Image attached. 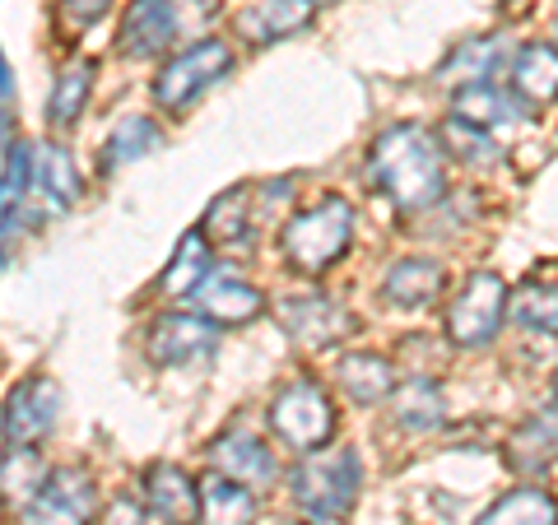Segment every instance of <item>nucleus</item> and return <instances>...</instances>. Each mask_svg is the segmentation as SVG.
I'll use <instances>...</instances> for the list:
<instances>
[{
	"mask_svg": "<svg viewBox=\"0 0 558 525\" xmlns=\"http://www.w3.org/2000/svg\"><path fill=\"white\" fill-rule=\"evenodd\" d=\"M442 139L414 126V121H400V126L381 131L373 139L368 154V178L373 186L400 209H428L442 200L447 191V159H442Z\"/></svg>",
	"mask_w": 558,
	"mask_h": 525,
	"instance_id": "nucleus-1",
	"label": "nucleus"
},
{
	"mask_svg": "<svg viewBox=\"0 0 558 525\" xmlns=\"http://www.w3.org/2000/svg\"><path fill=\"white\" fill-rule=\"evenodd\" d=\"M349 242H354V205L344 196H326L289 219V229L279 233V252L299 274H322L349 252Z\"/></svg>",
	"mask_w": 558,
	"mask_h": 525,
	"instance_id": "nucleus-2",
	"label": "nucleus"
},
{
	"mask_svg": "<svg viewBox=\"0 0 558 525\" xmlns=\"http://www.w3.org/2000/svg\"><path fill=\"white\" fill-rule=\"evenodd\" d=\"M359 456L354 447H336V451H317L293 469V502L317 521H340L349 516V506L359 498Z\"/></svg>",
	"mask_w": 558,
	"mask_h": 525,
	"instance_id": "nucleus-3",
	"label": "nucleus"
},
{
	"mask_svg": "<svg viewBox=\"0 0 558 525\" xmlns=\"http://www.w3.org/2000/svg\"><path fill=\"white\" fill-rule=\"evenodd\" d=\"M270 428L289 451H317L336 437V410H330L326 391L317 381H289L284 391L270 400Z\"/></svg>",
	"mask_w": 558,
	"mask_h": 525,
	"instance_id": "nucleus-4",
	"label": "nucleus"
},
{
	"mask_svg": "<svg viewBox=\"0 0 558 525\" xmlns=\"http://www.w3.org/2000/svg\"><path fill=\"white\" fill-rule=\"evenodd\" d=\"M94 512H98L94 475L80 465H61L47 469L43 484L33 488V498L20 512V525H89Z\"/></svg>",
	"mask_w": 558,
	"mask_h": 525,
	"instance_id": "nucleus-5",
	"label": "nucleus"
},
{
	"mask_svg": "<svg viewBox=\"0 0 558 525\" xmlns=\"http://www.w3.org/2000/svg\"><path fill=\"white\" fill-rule=\"evenodd\" d=\"M502 317H508V284L494 270H475L447 307V335L461 349H480L498 335Z\"/></svg>",
	"mask_w": 558,
	"mask_h": 525,
	"instance_id": "nucleus-6",
	"label": "nucleus"
},
{
	"mask_svg": "<svg viewBox=\"0 0 558 525\" xmlns=\"http://www.w3.org/2000/svg\"><path fill=\"white\" fill-rule=\"evenodd\" d=\"M229 65H233V51L219 38H205L196 47H186L182 57H172L159 70V80H154V102L168 108V112H182L186 102H196L215 80L229 75Z\"/></svg>",
	"mask_w": 558,
	"mask_h": 525,
	"instance_id": "nucleus-7",
	"label": "nucleus"
},
{
	"mask_svg": "<svg viewBox=\"0 0 558 525\" xmlns=\"http://www.w3.org/2000/svg\"><path fill=\"white\" fill-rule=\"evenodd\" d=\"M61 391L51 377H28L5 400V451H28L57 428Z\"/></svg>",
	"mask_w": 558,
	"mask_h": 525,
	"instance_id": "nucleus-8",
	"label": "nucleus"
},
{
	"mask_svg": "<svg viewBox=\"0 0 558 525\" xmlns=\"http://www.w3.org/2000/svg\"><path fill=\"white\" fill-rule=\"evenodd\" d=\"M279 326L289 330L303 349H330L336 340H344L354 330V317L326 293H299V297H279L275 307Z\"/></svg>",
	"mask_w": 558,
	"mask_h": 525,
	"instance_id": "nucleus-9",
	"label": "nucleus"
},
{
	"mask_svg": "<svg viewBox=\"0 0 558 525\" xmlns=\"http://www.w3.org/2000/svg\"><path fill=\"white\" fill-rule=\"evenodd\" d=\"M178 0H131L126 20H121V51L135 61L159 57L168 51V42L178 38Z\"/></svg>",
	"mask_w": 558,
	"mask_h": 525,
	"instance_id": "nucleus-10",
	"label": "nucleus"
},
{
	"mask_svg": "<svg viewBox=\"0 0 558 525\" xmlns=\"http://www.w3.org/2000/svg\"><path fill=\"white\" fill-rule=\"evenodd\" d=\"M145 498L149 512L163 525H201V484L182 465H149L145 469Z\"/></svg>",
	"mask_w": 558,
	"mask_h": 525,
	"instance_id": "nucleus-11",
	"label": "nucleus"
},
{
	"mask_svg": "<svg viewBox=\"0 0 558 525\" xmlns=\"http://www.w3.org/2000/svg\"><path fill=\"white\" fill-rule=\"evenodd\" d=\"M215 326L205 317H163L149 330V358L159 367H182V363H201L215 354Z\"/></svg>",
	"mask_w": 558,
	"mask_h": 525,
	"instance_id": "nucleus-12",
	"label": "nucleus"
},
{
	"mask_svg": "<svg viewBox=\"0 0 558 525\" xmlns=\"http://www.w3.org/2000/svg\"><path fill=\"white\" fill-rule=\"evenodd\" d=\"M512 47L508 38L488 33V38H470V42H457L447 51V61L438 65V80L451 84V89H470V84H488L498 75L502 65H512Z\"/></svg>",
	"mask_w": 558,
	"mask_h": 525,
	"instance_id": "nucleus-13",
	"label": "nucleus"
},
{
	"mask_svg": "<svg viewBox=\"0 0 558 525\" xmlns=\"http://www.w3.org/2000/svg\"><path fill=\"white\" fill-rule=\"evenodd\" d=\"M317 5L312 0H266V5H247L233 14V28L247 38L252 47H266V42H279L289 33H299L312 24Z\"/></svg>",
	"mask_w": 558,
	"mask_h": 525,
	"instance_id": "nucleus-14",
	"label": "nucleus"
},
{
	"mask_svg": "<svg viewBox=\"0 0 558 525\" xmlns=\"http://www.w3.org/2000/svg\"><path fill=\"white\" fill-rule=\"evenodd\" d=\"M196 312L209 326H247L266 312V297L242 279H205L196 289Z\"/></svg>",
	"mask_w": 558,
	"mask_h": 525,
	"instance_id": "nucleus-15",
	"label": "nucleus"
},
{
	"mask_svg": "<svg viewBox=\"0 0 558 525\" xmlns=\"http://www.w3.org/2000/svg\"><path fill=\"white\" fill-rule=\"evenodd\" d=\"M209 465L219 469V475H229V479H238V484H266L270 475H275V461H270V451L256 442L252 432H223V437H215L209 442Z\"/></svg>",
	"mask_w": 558,
	"mask_h": 525,
	"instance_id": "nucleus-16",
	"label": "nucleus"
},
{
	"mask_svg": "<svg viewBox=\"0 0 558 525\" xmlns=\"http://www.w3.org/2000/svg\"><path fill=\"white\" fill-rule=\"evenodd\" d=\"M457 117L480 131L517 126V121H526V102L517 98L512 84L508 89L502 84H470V89H457Z\"/></svg>",
	"mask_w": 558,
	"mask_h": 525,
	"instance_id": "nucleus-17",
	"label": "nucleus"
},
{
	"mask_svg": "<svg viewBox=\"0 0 558 525\" xmlns=\"http://www.w3.org/2000/svg\"><path fill=\"white\" fill-rule=\"evenodd\" d=\"M391 418L405 432H433L447 424V395L433 377H410L391 391Z\"/></svg>",
	"mask_w": 558,
	"mask_h": 525,
	"instance_id": "nucleus-18",
	"label": "nucleus"
},
{
	"mask_svg": "<svg viewBox=\"0 0 558 525\" xmlns=\"http://www.w3.org/2000/svg\"><path fill=\"white\" fill-rule=\"evenodd\" d=\"M442 284H447V270L438 266V260L410 256V260H396V266L387 270V279H381V297L396 303V307H424L442 293Z\"/></svg>",
	"mask_w": 558,
	"mask_h": 525,
	"instance_id": "nucleus-19",
	"label": "nucleus"
},
{
	"mask_svg": "<svg viewBox=\"0 0 558 525\" xmlns=\"http://www.w3.org/2000/svg\"><path fill=\"white\" fill-rule=\"evenodd\" d=\"M512 89L526 108H545V102L558 98V47L531 42L517 51L512 61Z\"/></svg>",
	"mask_w": 558,
	"mask_h": 525,
	"instance_id": "nucleus-20",
	"label": "nucleus"
},
{
	"mask_svg": "<svg viewBox=\"0 0 558 525\" xmlns=\"http://www.w3.org/2000/svg\"><path fill=\"white\" fill-rule=\"evenodd\" d=\"M33 186H38L43 205L51 215H65L70 205L80 200V172H75V159L61 149V145H43L33 154Z\"/></svg>",
	"mask_w": 558,
	"mask_h": 525,
	"instance_id": "nucleus-21",
	"label": "nucleus"
},
{
	"mask_svg": "<svg viewBox=\"0 0 558 525\" xmlns=\"http://www.w3.org/2000/svg\"><path fill=\"white\" fill-rule=\"evenodd\" d=\"M256 521V498L247 484L229 475H205L201 479V525H252Z\"/></svg>",
	"mask_w": 558,
	"mask_h": 525,
	"instance_id": "nucleus-22",
	"label": "nucleus"
},
{
	"mask_svg": "<svg viewBox=\"0 0 558 525\" xmlns=\"http://www.w3.org/2000/svg\"><path fill=\"white\" fill-rule=\"evenodd\" d=\"M336 381L354 405H377V400L396 391V367L381 354H344L336 367Z\"/></svg>",
	"mask_w": 558,
	"mask_h": 525,
	"instance_id": "nucleus-23",
	"label": "nucleus"
},
{
	"mask_svg": "<svg viewBox=\"0 0 558 525\" xmlns=\"http://www.w3.org/2000/svg\"><path fill=\"white\" fill-rule=\"evenodd\" d=\"M94 75H98L94 61H70L57 75V84H51V98H47L51 131H70L80 121L84 102H89V89H94Z\"/></svg>",
	"mask_w": 558,
	"mask_h": 525,
	"instance_id": "nucleus-24",
	"label": "nucleus"
},
{
	"mask_svg": "<svg viewBox=\"0 0 558 525\" xmlns=\"http://www.w3.org/2000/svg\"><path fill=\"white\" fill-rule=\"evenodd\" d=\"M159 126H154L149 117H121L117 126H112V135L102 139V172H117L121 163H135V159H145V154L159 145Z\"/></svg>",
	"mask_w": 558,
	"mask_h": 525,
	"instance_id": "nucleus-25",
	"label": "nucleus"
},
{
	"mask_svg": "<svg viewBox=\"0 0 558 525\" xmlns=\"http://www.w3.org/2000/svg\"><path fill=\"white\" fill-rule=\"evenodd\" d=\"M480 525H558V502L545 488H517L488 506Z\"/></svg>",
	"mask_w": 558,
	"mask_h": 525,
	"instance_id": "nucleus-26",
	"label": "nucleus"
},
{
	"mask_svg": "<svg viewBox=\"0 0 558 525\" xmlns=\"http://www.w3.org/2000/svg\"><path fill=\"white\" fill-rule=\"evenodd\" d=\"M205 279H209V237L205 233H186L178 242V256H172V266L159 279V289L168 297H182V293H196Z\"/></svg>",
	"mask_w": 558,
	"mask_h": 525,
	"instance_id": "nucleus-27",
	"label": "nucleus"
},
{
	"mask_svg": "<svg viewBox=\"0 0 558 525\" xmlns=\"http://www.w3.org/2000/svg\"><path fill=\"white\" fill-rule=\"evenodd\" d=\"M554 456H558V442L535 424V418H526L508 442V465L517 469V475H539V469L554 465Z\"/></svg>",
	"mask_w": 558,
	"mask_h": 525,
	"instance_id": "nucleus-28",
	"label": "nucleus"
},
{
	"mask_svg": "<svg viewBox=\"0 0 558 525\" xmlns=\"http://www.w3.org/2000/svg\"><path fill=\"white\" fill-rule=\"evenodd\" d=\"M438 139H442L447 154H457V159L470 163V168H488L498 159V145L488 139V131L470 126V121H461V117H447L438 126Z\"/></svg>",
	"mask_w": 558,
	"mask_h": 525,
	"instance_id": "nucleus-29",
	"label": "nucleus"
},
{
	"mask_svg": "<svg viewBox=\"0 0 558 525\" xmlns=\"http://www.w3.org/2000/svg\"><path fill=\"white\" fill-rule=\"evenodd\" d=\"M33 186V154L14 135H5V182H0V209H5V237L14 233V205L28 196Z\"/></svg>",
	"mask_w": 558,
	"mask_h": 525,
	"instance_id": "nucleus-30",
	"label": "nucleus"
},
{
	"mask_svg": "<svg viewBox=\"0 0 558 525\" xmlns=\"http://www.w3.org/2000/svg\"><path fill=\"white\" fill-rule=\"evenodd\" d=\"M247 205H252V196L242 186L215 196V200H209V209H205V237L209 242H238L242 229H247Z\"/></svg>",
	"mask_w": 558,
	"mask_h": 525,
	"instance_id": "nucleus-31",
	"label": "nucleus"
},
{
	"mask_svg": "<svg viewBox=\"0 0 558 525\" xmlns=\"http://www.w3.org/2000/svg\"><path fill=\"white\" fill-rule=\"evenodd\" d=\"M517 321L531 326V330H545V335H558V289L554 284H539V279H526L517 289Z\"/></svg>",
	"mask_w": 558,
	"mask_h": 525,
	"instance_id": "nucleus-32",
	"label": "nucleus"
},
{
	"mask_svg": "<svg viewBox=\"0 0 558 525\" xmlns=\"http://www.w3.org/2000/svg\"><path fill=\"white\" fill-rule=\"evenodd\" d=\"M112 0H65V20L70 24H98L108 14Z\"/></svg>",
	"mask_w": 558,
	"mask_h": 525,
	"instance_id": "nucleus-33",
	"label": "nucleus"
},
{
	"mask_svg": "<svg viewBox=\"0 0 558 525\" xmlns=\"http://www.w3.org/2000/svg\"><path fill=\"white\" fill-rule=\"evenodd\" d=\"M108 525H145V516H140V506L131 498H117L108 512Z\"/></svg>",
	"mask_w": 558,
	"mask_h": 525,
	"instance_id": "nucleus-34",
	"label": "nucleus"
},
{
	"mask_svg": "<svg viewBox=\"0 0 558 525\" xmlns=\"http://www.w3.org/2000/svg\"><path fill=\"white\" fill-rule=\"evenodd\" d=\"M535 418V424L539 428H545L549 437H554V442H558V400H554V405H545V410H539V414H531Z\"/></svg>",
	"mask_w": 558,
	"mask_h": 525,
	"instance_id": "nucleus-35",
	"label": "nucleus"
},
{
	"mask_svg": "<svg viewBox=\"0 0 558 525\" xmlns=\"http://www.w3.org/2000/svg\"><path fill=\"white\" fill-rule=\"evenodd\" d=\"M312 5H330V0H312Z\"/></svg>",
	"mask_w": 558,
	"mask_h": 525,
	"instance_id": "nucleus-36",
	"label": "nucleus"
},
{
	"mask_svg": "<svg viewBox=\"0 0 558 525\" xmlns=\"http://www.w3.org/2000/svg\"><path fill=\"white\" fill-rule=\"evenodd\" d=\"M554 381H558V377H554Z\"/></svg>",
	"mask_w": 558,
	"mask_h": 525,
	"instance_id": "nucleus-37",
	"label": "nucleus"
}]
</instances>
